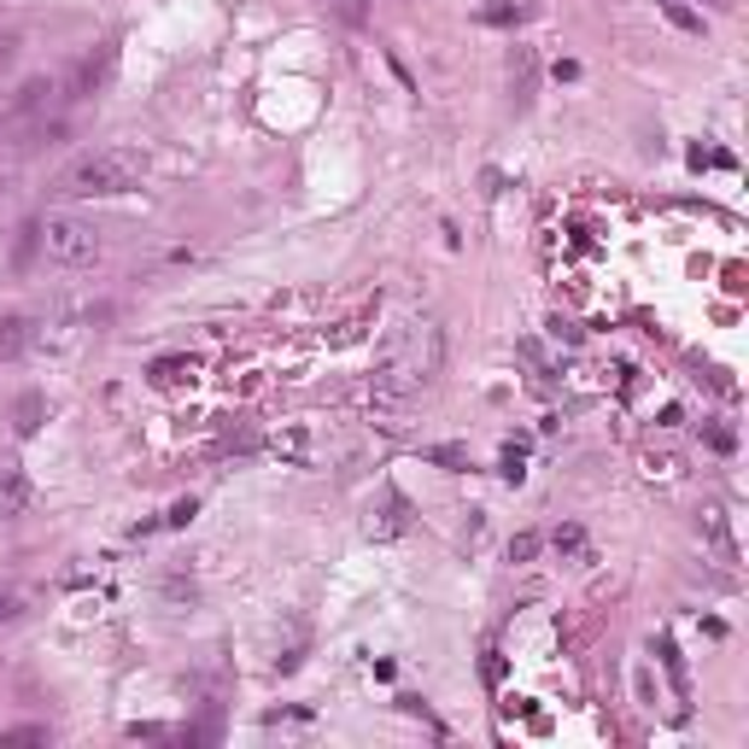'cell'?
<instances>
[{
    "mask_svg": "<svg viewBox=\"0 0 749 749\" xmlns=\"http://www.w3.org/2000/svg\"><path fill=\"white\" fill-rule=\"evenodd\" d=\"M445 369V334L433 317H410L393 328V340L381 346V364H374V386H369V404L381 416H404L410 404L440 381Z\"/></svg>",
    "mask_w": 749,
    "mask_h": 749,
    "instance_id": "obj_1",
    "label": "cell"
},
{
    "mask_svg": "<svg viewBox=\"0 0 749 749\" xmlns=\"http://www.w3.org/2000/svg\"><path fill=\"white\" fill-rule=\"evenodd\" d=\"M59 187H65L71 199H112V194H135L140 187V159L135 152H88V159H76L65 176H59Z\"/></svg>",
    "mask_w": 749,
    "mask_h": 749,
    "instance_id": "obj_2",
    "label": "cell"
},
{
    "mask_svg": "<svg viewBox=\"0 0 749 749\" xmlns=\"http://www.w3.org/2000/svg\"><path fill=\"white\" fill-rule=\"evenodd\" d=\"M41 246L53 263H65V270H88V263H100V234H94L83 217H47L41 223Z\"/></svg>",
    "mask_w": 749,
    "mask_h": 749,
    "instance_id": "obj_3",
    "label": "cell"
},
{
    "mask_svg": "<svg viewBox=\"0 0 749 749\" xmlns=\"http://www.w3.org/2000/svg\"><path fill=\"white\" fill-rule=\"evenodd\" d=\"M697 539H702V551L721 562V568H738V533H732L726 504H702V515H697Z\"/></svg>",
    "mask_w": 749,
    "mask_h": 749,
    "instance_id": "obj_4",
    "label": "cell"
},
{
    "mask_svg": "<svg viewBox=\"0 0 749 749\" xmlns=\"http://www.w3.org/2000/svg\"><path fill=\"white\" fill-rule=\"evenodd\" d=\"M29 498H36V487H29L24 463H19V457H0V521L24 515V509H29Z\"/></svg>",
    "mask_w": 749,
    "mask_h": 749,
    "instance_id": "obj_5",
    "label": "cell"
},
{
    "mask_svg": "<svg viewBox=\"0 0 749 749\" xmlns=\"http://www.w3.org/2000/svg\"><path fill=\"white\" fill-rule=\"evenodd\" d=\"M509 83H515V106L533 100V83H539V59H533V47H515V53H509Z\"/></svg>",
    "mask_w": 749,
    "mask_h": 749,
    "instance_id": "obj_6",
    "label": "cell"
},
{
    "mask_svg": "<svg viewBox=\"0 0 749 749\" xmlns=\"http://www.w3.org/2000/svg\"><path fill=\"white\" fill-rule=\"evenodd\" d=\"M404 533V498L386 492V504L369 515V539H398Z\"/></svg>",
    "mask_w": 749,
    "mask_h": 749,
    "instance_id": "obj_7",
    "label": "cell"
},
{
    "mask_svg": "<svg viewBox=\"0 0 749 749\" xmlns=\"http://www.w3.org/2000/svg\"><path fill=\"white\" fill-rule=\"evenodd\" d=\"M29 340H36V322L29 317H0V357H24Z\"/></svg>",
    "mask_w": 749,
    "mask_h": 749,
    "instance_id": "obj_8",
    "label": "cell"
},
{
    "mask_svg": "<svg viewBox=\"0 0 749 749\" xmlns=\"http://www.w3.org/2000/svg\"><path fill=\"white\" fill-rule=\"evenodd\" d=\"M41 421H47V398L41 393H24L19 404H12V428H19V440L41 433Z\"/></svg>",
    "mask_w": 749,
    "mask_h": 749,
    "instance_id": "obj_9",
    "label": "cell"
},
{
    "mask_svg": "<svg viewBox=\"0 0 749 749\" xmlns=\"http://www.w3.org/2000/svg\"><path fill=\"white\" fill-rule=\"evenodd\" d=\"M556 556H574V562H591V551H586V533L580 527H556Z\"/></svg>",
    "mask_w": 749,
    "mask_h": 749,
    "instance_id": "obj_10",
    "label": "cell"
},
{
    "mask_svg": "<svg viewBox=\"0 0 749 749\" xmlns=\"http://www.w3.org/2000/svg\"><path fill=\"white\" fill-rule=\"evenodd\" d=\"M328 7L340 12V24H352V29H364L369 24V0H328Z\"/></svg>",
    "mask_w": 749,
    "mask_h": 749,
    "instance_id": "obj_11",
    "label": "cell"
},
{
    "mask_svg": "<svg viewBox=\"0 0 749 749\" xmlns=\"http://www.w3.org/2000/svg\"><path fill=\"white\" fill-rule=\"evenodd\" d=\"M182 374H194V364H182V357H159V364H152V381H159V386L182 381Z\"/></svg>",
    "mask_w": 749,
    "mask_h": 749,
    "instance_id": "obj_12",
    "label": "cell"
},
{
    "mask_svg": "<svg viewBox=\"0 0 749 749\" xmlns=\"http://www.w3.org/2000/svg\"><path fill=\"white\" fill-rule=\"evenodd\" d=\"M7 744H47V726H12Z\"/></svg>",
    "mask_w": 749,
    "mask_h": 749,
    "instance_id": "obj_13",
    "label": "cell"
},
{
    "mask_svg": "<svg viewBox=\"0 0 749 749\" xmlns=\"http://www.w3.org/2000/svg\"><path fill=\"white\" fill-rule=\"evenodd\" d=\"M533 551H539V533H515V544H509V556H515V562H527Z\"/></svg>",
    "mask_w": 749,
    "mask_h": 749,
    "instance_id": "obj_14",
    "label": "cell"
},
{
    "mask_svg": "<svg viewBox=\"0 0 749 749\" xmlns=\"http://www.w3.org/2000/svg\"><path fill=\"white\" fill-rule=\"evenodd\" d=\"M674 468H679L674 457H655V451H650V457H644V475H650V480H655V475L667 480V475H674Z\"/></svg>",
    "mask_w": 749,
    "mask_h": 749,
    "instance_id": "obj_15",
    "label": "cell"
},
{
    "mask_svg": "<svg viewBox=\"0 0 749 749\" xmlns=\"http://www.w3.org/2000/svg\"><path fill=\"white\" fill-rule=\"evenodd\" d=\"M194 509H199V504H194V498H182V504H176V509H170V515H164V521H170V527H187V521H194Z\"/></svg>",
    "mask_w": 749,
    "mask_h": 749,
    "instance_id": "obj_16",
    "label": "cell"
},
{
    "mask_svg": "<svg viewBox=\"0 0 749 749\" xmlns=\"http://www.w3.org/2000/svg\"><path fill=\"white\" fill-rule=\"evenodd\" d=\"M702 440H709L714 451H721V457H726V451H732V445H738V440H732V433H726V428H702Z\"/></svg>",
    "mask_w": 749,
    "mask_h": 749,
    "instance_id": "obj_17",
    "label": "cell"
},
{
    "mask_svg": "<svg viewBox=\"0 0 749 749\" xmlns=\"http://www.w3.org/2000/svg\"><path fill=\"white\" fill-rule=\"evenodd\" d=\"M433 463H445V468H463V451L457 445H440V451H428Z\"/></svg>",
    "mask_w": 749,
    "mask_h": 749,
    "instance_id": "obj_18",
    "label": "cell"
},
{
    "mask_svg": "<svg viewBox=\"0 0 749 749\" xmlns=\"http://www.w3.org/2000/svg\"><path fill=\"white\" fill-rule=\"evenodd\" d=\"M19 615V598H12V591H0V621H12Z\"/></svg>",
    "mask_w": 749,
    "mask_h": 749,
    "instance_id": "obj_19",
    "label": "cell"
},
{
    "mask_svg": "<svg viewBox=\"0 0 749 749\" xmlns=\"http://www.w3.org/2000/svg\"><path fill=\"white\" fill-rule=\"evenodd\" d=\"M0 65H12V36H0Z\"/></svg>",
    "mask_w": 749,
    "mask_h": 749,
    "instance_id": "obj_20",
    "label": "cell"
},
{
    "mask_svg": "<svg viewBox=\"0 0 749 749\" xmlns=\"http://www.w3.org/2000/svg\"><path fill=\"white\" fill-rule=\"evenodd\" d=\"M721 7H732V0H721Z\"/></svg>",
    "mask_w": 749,
    "mask_h": 749,
    "instance_id": "obj_21",
    "label": "cell"
}]
</instances>
